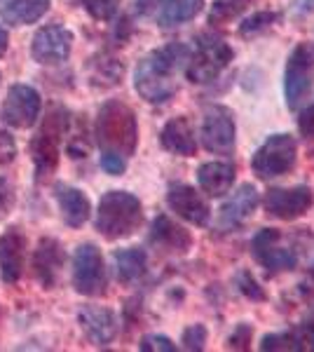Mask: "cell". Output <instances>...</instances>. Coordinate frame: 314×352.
<instances>
[{
    "mask_svg": "<svg viewBox=\"0 0 314 352\" xmlns=\"http://www.w3.org/2000/svg\"><path fill=\"white\" fill-rule=\"evenodd\" d=\"M260 350L267 352H314V324H305L291 329V331H277L267 333L260 340Z\"/></svg>",
    "mask_w": 314,
    "mask_h": 352,
    "instance_id": "obj_17",
    "label": "cell"
},
{
    "mask_svg": "<svg viewBox=\"0 0 314 352\" xmlns=\"http://www.w3.org/2000/svg\"><path fill=\"white\" fill-rule=\"evenodd\" d=\"M144 221V207L139 197L127 190H111L101 197L96 209V230L106 240H122L139 230Z\"/></svg>",
    "mask_w": 314,
    "mask_h": 352,
    "instance_id": "obj_3",
    "label": "cell"
},
{
    "mask_svg": "<svg viewBox=\"0 0 314 352\" xmlns=\"http://www.w3.org/2000/svg\"><path fill=\"white\" fill-rule=\"evenodd\" d=\"M237 169L232 162H204L197 169V184L207 195L211 197H223L225 192L232 190L235 184Z\"/></svg>",
    "mask_w": 314,
    "mask_h": 352,
    "instance_id": "obj_20",
    "label": "cell"
},
{
    "mask_svg": "<svg viewBox=\"0 0 314 352\" xmlns=\"http://www.w3.org/2000/svg\"><path fill=\"white\" fill-rule=\"evenodd\" d=\"M300 10H305V12H312V10H314V0H300Z\"/></svg>",
    "mask_w": 314,
    "mask_h": 352,
    "instance_id": "obj_40",
    "label": "cell"
},
{
    "mask_svg": "<svg viewBox=\"0 0 314 352\" xmlns=\"http://www.w3.org/2000/svg\"><path fill=\"white\" fill-rule=\"evenodd\" d=\"M146 268H148V254L141 247H129V249H122V252L115 254L117 280L124 282V285L144 277Z\"/></svg>",
    "mask_w": 314,
    "mask_h": 352,
    "instance_id": "obj_25",
    "label": "cell"
},
{
    "mask_svg": "<svg viewBox=\"0 0 314 352\" xmlns=\"http://www.w3.org/2000/svg\"><path fill=\"white\" fill-rule=\"evenodd\" d=\"M237 287H239V292L244 294L247 298L251 300H262L265 298V292H262V287L256 282V277L251 275L249 270H242L237 275Z\"/></svg>",
    "mask_w": 314,
    "mask_h": 352,
    "instance_id": "obj_32",
    "label": "cell"
},
{
    "mask_svg": "<svg viewBox=\"0 0 314 352\" xmlns=\"http://www.w3.org/2000/svg\"><path fill=\"white\" fill-rule=\"evenodd\" d=\"M190 47L183 43H169L141 59L134 73V87L150 104H164L176 94V76L183 71Z\"/></svg>",
    "mask_w": 314,
    "mask_h": 352,
    "instance_id": "obj_1",
    "label": "cell"
},
{
    "mask_svg": "<svg viewBox=\"0 0 314 352\" xmlns=\"http://www.w3.org/2000/svg\"><path fill=\"white\" fill-rule=\"evenodd\" d=\"M258 190L251 184H242L232 192V197L218 209V228L221 230H237L254 217L258 209Z\"/></svg>",
    "mask_w": 314,
    "mask_h": 352,
    "instance_id": "obj_14",
    "label": "cell"
},
{
    "mask_svg": "<svg viewBox=\"0 0 314 352\" xmlns=\"http://www.w3.org/2000/svg\"><path fill=\"white\" fill-rule=\"evenodd\" d=\"M54 195H56V200H59L61 217H64L66 226L80 228V226L89 219L92 204H89L87 195H85L80 188H73V186H66V184H56Z\"/></svg>",
    "mask_w": 314,
    "mask_h": 352,
    "instance_id": "obj_22",
    "label": "cell"
},
{
    "mask_svg": "<svg viewBox=\"0 0 314 352\" xmlns=\"http://www.w3.org/2000/svg\"><path fill=\"white\" fill-rule=\"evenodd\" d=\"M251 252H254L256 261H258L270 275L293 270L295 265H298V254H295V249L284 247L282 232L277 228H262L258 235L254 237V242H251Z\"/></svg>",
    "mask_w": 314,
    "mask_h": 352,
    "instance_id": "obj_9",
    "label": "cell"
},
{
    "mask_svg": "<svg viewBox=\"0 0 314 352\" xmlns=\"http://www.w3.org/2000/svg\"><path fill=\"white\" fill-rule=\"evenodd\" d=\"M251 3H254V0H214L211 12H209V24L211 26L230 24V21L237 19Z\"/></svg>",
    "mask_w": 314,
    "mask_h": 352,
    "instance_id": "obj_26",
    "label": "cell"
},
{
    "mask_svg": "<svg viewBox=\"0 0 314 352\" xmlns=\"http://www.w3.org/2000/svg\"><path fill=\"white\" fill-rule=\"evenodd\" d=\"M73 287L82 296H101L106 292V263L96 244H80L73 256Z\"/></svg>",
    "mask_w": 314,
    "mask_h": 352,
    "instance_id": "obj_7",
    "label": "cell"
},
{
    "mask_svg": "<svg viewBox=\"0 0 314 352\" xmlns=\"http://www.w3.org/2000/svg\"><path fill=\"white\" fill-rule=\"evenodd\" d=\"M186 350L190 352H202L204 345H207V327L204 324H192L183 331V338H181Z\"/></svg>",
    "mask_w": 314,
    "mask_h": 352,
    "instance_id": "obj_30",
    "label": "cell"
},
{
    "mask_svg": "<svg viewBox=\"0 0 314 352\" xmlns=\"http://www.w3.org/2000/svg\"><path fill=\"white\" fill-rule=\"evenodd\" d=\"M61 263H64V252H61V244L52 240V237H45L40 240L36 256H33V268H36L38 282L45 289H52L56 285V277H59Z\"/></svg>",
    "mask_w": 314,
    "mask_h": 352,
    "instance_id": "obj_19",
    "label": "cell"
},
{
    "mask_svg": "<svg viewBox=\"0 0 314 352\" xmlns=\"http://www.w3.org/2000/svg\"><path fill=\"white\" fill-rule=\"evenodd\" d=\"M92 82H101V85H117L120 78H122V64H117L115 59H108V56H96L92 59Z\"/></svg>",
    "mask_w": 314,
    "mask_h": 352,
    "instance_id": "obj_28",
    "label": "cell"
},
{
    "mask_svg": "<svg viewBox=\"0 0 314 352\" xmlns=\"http://www.w3.org/2000/svg\"><path fill=\"white\" fill-rule=\"evenodd\" d=\"M78 322L82 327L85 336L92 340L94 345H108L115 340L117 320L113 310L101 308V305H85L78 312Z\"/></svg>",
    "mask_w": 314,
    "mask_h": 352,
    "instance_id": "obj_16",
    "label": "cell"
},
{
    "mask_svg": "<svg viewBox=\"0 0 314 352\" xmlns=\"http://www.w3.org/2000/svg\"><path fill=\"white\" fill-rule=\"evenodd\" d=\"M314 87V47L300 43L289 54L284 68V99L291 111H295Z\"/></svg>",
    "mask_w": 314,
    "mask_h": 352,
    "instance_id": "obj_6",
    "label": "cell"
},
{
    "mask_svg": "<svg viewBox=\"0 0 314 352\" xmlns=\"http://www.w3.org/2000/svg\"><path fill=\"white\" fill-rule=\"evenodd\" d=\"M150 242L155 247L164 249V252L171 254H186L192 244L190 232L186 228H181L179 223H174L169 217H157L153 221V228H150Z\"/></svg>",
    "mask_w": 314,
    "mask_h": 352,
    "instance_id": "obj_21",
    "label": "cell"
},
{
    "mask_svg": "<svg viewBox=\"0 0 314 352\" xmlns=\"http://www.w3.org/2000/svg\"><path fill=\"white\" fill-rule=\"evenodd\" d=\"M96 141L104 153H117L122 157L134 155L139 144V124L134 111L122 101H108L96 116Z\"/></svg>",
    "mask_w": 314,
    "mask_h": 352,
    "instance_id": "obj_2",
    "label": "cell"
},
{
    "mask_svg": "<svg viewBox=\"0 0 314 352\" xmlns=\"http://www.w3.org/2000/svg\"><path fill=\"white\" fill-rule=\"evenodd\" d=\"M232 59H235V52L223 38L202 36L197 41L195 52H190V56H188L186 76L188 80L197 85L211 82L232 64Z\"/></svg>",
    "mask_w": 314,
    "mask_h": 352,
    "instance_id": "obj_4",
    "label": "cell"
},
{
    "mask_svg": "<svg viewBox=\"0 0 314 352\" xmlns=\"http://www.w3.org/2000/svg\"><path fill=\"white\" fill-rule=\"evenodd\" d=\"M202 141H204V148L209 153L230 155L235 151V141H237L235 113L221 104L209 106L204 111V120H202Z\"/></svg>",
    "mask_w": 314,
    "mask_h": 352,
    "instance_id": "obj_8",
    "label": "cell"
},
{
    "mask_svg": "<svg viewBox=\"0 0 314 352\" xmlns=\"http://www.w3.org/2000/svg\"><path fill=\"white\" fill-rule=\"evenodd\" d=\"M40 94L28 85H12L3 106V120L16 129H28L38 122Z\"/></svg>",
    "mask_w": 314,
    "mask_h": 352,
    "instance_id": "obj_11",
    "label": "cell"
},
{
    "mask_svg": "<svg viewBox=\"0 0 314 352\" xmlns=\"http://www.w3.org/2000/svg\"><path fill=\"white\" fill-rule=\"evenodd\" d=\"M202 8H204V0H164L157 21L162 28L188 24V21H192L202 12Z\"/></svg>",
    "mask_w": 314,
    "mask_h": 352,
    "instance_id": "obj_24",
    "label": "cell"
},
{
    "mask_svg": "<svg viewBox=\"0 0 314 352\" xmlns=\"http://www.w3.org/2000/svg\"><path fill=\"white\" fill-rule=\"evenodd\" d=\"M26 237L19 228H8L0 235V277L8 285L19 282L24 272Z\"/></svg>",
    "mask_w": 314,
    "mask_h": 352,
    "instance_id": "obj_15",
    "label": "cell"
},
{
    "mask_svg": "<svg viewBox=\"0 0 314 352\" xmlns=\"http://www.w3.org/2000/svg\"><path fill=\"white\" fill-rule=\"evenodd\" d=\"M16 155V144L8 132H0V167L10 164Z\"/></svg>",
    "mask_w": 314,
    "mask_h": 352,
    "instance_id": "obj_36",
    "label": "cell"
},
{
    "mask_svg": "<svg viewBox=\"0 0 314 352\" xmlns=\"http://www.w3.org/2000/svg\"><path fill=\"white\" fill-rule=\"evenodd\" d=\"M167 204L176 217L186 219L192 226H207L211 209L207 200L188 184H171L167 190Z\"/></svg>",
    "mask_w": 314,
    "mask_h": 352,
    "instance_id": "obj_13",
    "label": "cell"
},
{
    "mask_svg": "<svg viewBox=\"0 0 314 352\" xmlns=\"http://www.w3.org/2000/svg\"><path fill=\"white\" fill-rule=\"evenodd\" d=\"M279 21V14L277 12H270V10H260V12H254L251 16L239 24V36L242 38H256L260 33L270 31Z\"/></svg>",
    "mask_w": 314,
    "mask_h": 352,
    "instance_id": "obj_27",
    "label": "cell"
},
{
    "mask_svg": "<svg viewBox=\"0 0 314 352\" xmlns=\"http://www.w3.org/2000/svg\"><path fill=\"white\" fill-rule=\"evenodd\" d=\"M159 141H162V148L174 153V155L192 157L197 153L195 129H192V124L186 116L171 118V120L162 127Z\"/></svg>",
    "mask_w": 314,
    "mask_h": 352,
    "instance_id": "obj_18",
    "label": "cell"
},
{
    "mask_svg": "<svg viewBox=\"0 0 314 352\" xmlns=\"http://www.w3.org/2000/svg\"><path fill=\"white\" fill-rule=\"evenodd\" d=\"M298 129L302 136H312L314 139V101L307 109L300 111V118H298Z\"/></svg>",
    "mask_w": 314,
    "mask_h": 352,
    "instance_id": "obj_37",
    "label": "cell"
},
{
    "mask_svg": "<svg viewBox=\"0 0 314 352\" xmlns=\"http://www.w3.org/2000/svg\"><path fill=\"white\" fill-rule=\"evenodd\" d=\"M47 10L49 0H0V16L14 26L36 24Z\"/></svg>",
    "mask_w": 314,
    "mask_h": 352,
    "instance_id": "obj_23",
    "label": "cell"
},
{
    "mask_svg": "<svg viewBox=\"0 0 314 352\" xmlns=\"http://www.w3.org/2000/svg\"><path fill=\"white\" fill-rule=\"evenodd\" d=\"M298 160V144L291 134H272L251 157V169L258 179H277L289 174Z\"/></svg>",
    "mask_w": 314,
    "mask_h": 352,
    "instance_id": "obj_5",
    "label": "cell"
},
{
    "mask_svg": "<svg viewBox=\"0 0 314 352\" xmlns=\"http://www.w3.org/2000/svg\"><path fill=\"white\" fill-rule=\"evenodd\" d=\"M144 352H174L176 345L174 340L167 338V336H159V333H150V336H144L139 345Z\"/></svg>",
    "mask_w": 314,
    "mask_h": 352,
    "instance_id": "obj_33",
    "label": "cell"
},
{
    "mask_svg": "<svg viewBox=\"0 0 314 352\" xmlns=\"http://www.w3.org/2000/svg\"><path fill=\"white\" fill-rule=\"evenodd\" d=\"M14 204V190L12 186H10L8 179H3L0 176V219H5L10 214V209H12Z\"/></svg>",
    "mask_w": 314,
    "mask_h": 352,
    "instance_id": "obj_35",
    "label": "cell"
},
{
    "mask_svg": "<svg viewBox=\"0 0 314 352\" xmlns=\"http://www.w3.org/2000/svg\"><path fill=\"white\" fill-rule=\"evenodd\" d=\"M85 10L99 21H108L113 19V14L117 12L120 0H82Z\"/></svg>",
    "mask_w": 314,
    "mask_h": 352,
    "instance_id": "obj_29",
    "label": "cell"
},
{
    "mask_svg": "<svg viewBox=\"0 0 314 352\" xmlns=\"http://www.w3.org/2000/svg\"><path fill=\"white\" fill-rule=\"evenodd\" d=\"M164 0H134V10L139 14H150L157 10V5H162Z\"/></svg>",
    "mask_w": 314,
    "mask_h": 352,
    "instance_id": "obj_38",
    "label": "cell"
},
{
    "mask_svg": "<svg viewBox=\"0 0 314 352\" xmlns=\"http://www.w3.org/2000/svg\"><path fill=\"white\" fill-rule=\"evenodd\" d=\"M73 47V33L68 28L52 24L45 26L33 36L31 43V56L38 64H61L68 59Z\"/></svg>",
    "mask_w": 314,
    "mask_h": 352,
    "instance_id": "obj_12",
    "label": "cell"
},
{
    "mask_svg": "<svg viewBox=\"0 0 314 352\" xmlns=\"http://www.w3.org/2000/svg\"><path fill=\"white\" fill-rule=\"evenodd\" d=\"M251 340H254V327L249 322H242L232 329L230 338H227V348L230 350H249L251 348Z\"/></svg>",
    "mask_w": 314,
    "mask_h": 352,
    "instance_id": "obj_31",
    "label": "cell"
},
{
    "mask_svg": "<svg viewBox=\"0 0 314 352\" xmlns=\"http://www.w3.org/2000/svg\"><path fill=\"white\" fill-rule=\"evenodd\" d=\"M314 207V190L310 186L270 188L265 192V212L282 221H295Z\"/></svg>",
    "mask_w": 314,
    "mask_h": 352,
    "instance_id": "obj_10",
    "label": "cell"
},
{
    "mask_svg": "<svg viewBox=\"0 0 314 352\" xmlns=\"http://www.w3.org/2000/svg\"><path fill=\"white\" fill-rule=\"evenodd\" d=\"M101 167H104V172L108 174L120 176L127 169V157L117 155V153H104V155H101Z\"/></svg>",
    "mask_w": 314,
    "mask_h": 352,
    "instance_id": "obj_34",
    "label": "cell"
},
{
    "mask_svg": "<svg viewBox=\"0 0 314 352\" xmlns=\"http://www.w3.org/2000/svg\"><path fill=\"white\" fill-rule=\"evenodd\" d=\"M8 43H10L8 31H5V28L0 26V56H3L5 52H8Z\"/></svg>",
    "mask_w": 314,
    "mask_h": 352,
    "instance_id": "obj_39",
    "label": "cell"
}]
</instances>
